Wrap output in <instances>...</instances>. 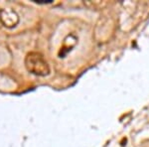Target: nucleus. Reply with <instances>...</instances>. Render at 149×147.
Returning a JSON list of instances; mask_svg holds the SVG:
<instances>
[{
  "label": "nucleus",
  "instance_id": "obj_1",
  "mask_svg": "<svg viewBox=\"0 0 149 147\" xmlns=\"http://www.w3.org/2000/svg\"><path fill=\"white\" fill-rule=\"evenodd\" d=\"M25 67L35 76L45 77L50 74V66L41 53L30 52L25 57Z\"/></svg>",
  "mask_w": 149,
  "mask_h": 147
},
{
  "label": "nucleus",
  "instance_id": "obj_2",
  "mask_svg": "<svg viewBox=\"0 0 149 147\" xmlns=\"http://www.w3.org/2000/svg\"><path fill=\"white\" fill-rule=\"evenodd\" d=\"M0 22L6 28H13L19 23V16L10 8L0 9Z\"/></svg>",
  "mask_w": 149,
  "mask_h": 147
}]
</instances>
